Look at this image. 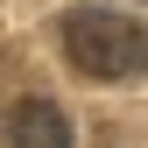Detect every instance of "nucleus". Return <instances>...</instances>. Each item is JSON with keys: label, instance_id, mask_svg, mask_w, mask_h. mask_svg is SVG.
<instances>
[{"label": "nucleus", "instance_id": "1", "mask_svg": "<svg viewBox=\"0 0 148 148\" xmlns=\"http://www.w3.org/2000/svg\"><path fill=\"white\" fill-rule=\"evenodd\" d=\"M57 42H64L71 71H85L99 85H120V78L148 71V28L134 14H113V7H71L57 21Z\"/></svg>", "mask_w": 148, "mask_h": 148}, {"label": "nucleus", "instance_id": "2", "mask_svg": "<svg viewBox=\"0 0 148 148\" xmlns=\"http://www.w3.org/2000/svg\"><path fill=\"white\" fill-rule=\"evenodd\" d=\"M7 148H71V120L49 99H21L7 120Z\"/></svg>", "mask_w": 148, "mask_h": 148}]
</instances>
